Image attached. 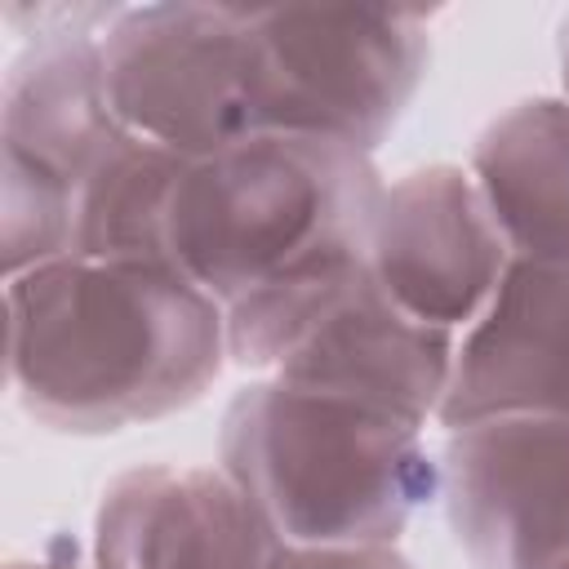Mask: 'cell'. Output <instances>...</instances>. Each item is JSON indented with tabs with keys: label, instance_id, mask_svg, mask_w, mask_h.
Listing matches in <instances>:
<instances>
[{
	"label": "cell",
	"instance_id": "cell-1",
	"mask_svg": "<svg viewBox=\"0 0 569 569\" xmlns=\"http://www.w3.org/2000/svg\"><path fill=\"white\" fill-rule=\"evenodd\" d=\"M9 387L62 436H116L196 405L227 360L222 307L169 262L67 253L4 280Z\"/></svg>",
	"mask_w": 569,
	"mask_h": 569
},
{
	"label": "cell",
	"instance_id": "cell-2",
	"mask_svg": "<svg viewBox=\"0 0 569 569\" xmlns=\"http://www.w3.org/2000/svg\"><path fill=\"white\" fill-rule=\"evenodd\" d=\"M218 467L289 547H396L440 498V458L418 422L280 378L227 400Z\"/></svg>",
	"mask_w": 569,
	"mask_h": 569
},
{
	"label": "cell",
	"instance_id": "cell-3",
	"mask_svg": "<svg viewBox=\"0 0 569 569\" xmlns=\"http://www.w3.org/2000/svg\"><path fill=\"white\" fill-rule=\"evenodd\" d=\"M382 173L369 151L316 133H249L182 160L160 253L222 311L333 253L365 249Z\"/></svg>",
	"mask_w": 569,
	"mask_h": 569
},
{
	"label": "cell",
	"instance_id": "cell-4",
	"mask_svg": "<svg viewBox=\"0 0 569 569\" xmlns=\"http://www.w3.org/2000/svg\"><path fill=\"white\" fill-rule=\"evenodd\" d=\"M222 320L236 369L351 396L418 427L440 418L458 369V333L400 311L365 249L298 267L231 302Z\"/></svg>",
	"mask_w": 569,
	"mask_h": 569
},
{
	"label": "cell",
	"instance_id": "cell-5",
	"mask_svg": "<svg viewBox=\"0 0 569 569\" xmlns=\"http://www.w3.org/2000/svg\"><path fill=\"white\" fill-rule=\"evenodd\" d=\"M240 13L258 133H316L373 156L431 62V18L418 9L253 4Z\"/></svg>",
	"mask_w": 569,
	"mask_h": 569
},
{
	"label": "cell",
	"instance_id": "cell-6",
	"mask_svg": "<svg viewBox=\"0 0 569 569\" xmlns=\"http://www.w3.org/2000/svg\"><path fill=\"white\" fill-rule=\"evenodd\" d=\"M102 76L124 133L182 160L258 133L240 4H120L102 31Z\"/></svg>",
	"mask_w": 569,
	"mask_h": 569
},
{
	"label": "cell",
	"instance_id": "cell-7",
	"mask_svg": "<svg viewBox=\"0 0 569 569\" xmlns=\"http://www.w3.org/2000/svg\"><path fill=\"white\" fill-rule=\"evenodd\" d=\"M440 502L471 569H569V418L498 413L445 431Z\"/></svg>",
	"mask_w": 569,
	"mask_h": 569
},
{
	"label": "cell",
	"instance_id": "cell-8",
	"mask_svg": "<svg viewBox=\"0 0 569 569\" xmlns=\"http://www.w3.org/2000/svg\"><path fill=\"white\" fill-rule=\"evenodd\" d=\"M365 258L400 311L458 338L489 311L516 262L467 164H422L387 182Z\"/></svg>",
	"mask_w": 569,
	"mask_h": 569
},
{
	"label": "cell",
	"instance_id": "cell-9",
	"mask_svg": "<svg viewBox=\"0 0 569 569\" xmlns=\"http://www.w3.org/2000/svg\"><path fill=\"white\" fill-rule=\"evenodd\" d=\"M289 542L222 467L151 462L107 480L93 569H284Z\"/></svg>",
	"mask_w": 569,
	"mask_h": 569
},
{
	"label": "cell",
	"instance_id": "cell-10",
	"mask_svg": "<svg viewBox=\"0 0 569 569\" xmlns=\"http://www.w3.org/2000/svg\"><path fill=\"white\" fill-rule=\"evenodd\" d=\"M498 413L569 418V262H511L489 311L458 338L436 427Z\"/></svg>",
	"mask_w": 569,
	"mask_h": 569
},
{
	"label": "cell",
	"instance_id": "cell-11",
	"mask_svg": "<svg viewBox=\"0 0 569 569\" xmlns=\"http://www.w3.org/2000/svg\"><path fill=\"white\" fill-rule=\"evenodd\" d=\"M124 138L102 76V36L31 40L0 80V164L76 196Z\"/></svg>",
	"mask_w": 569,
	"mask_h": 569
},
{
	"label": "cell",
	"instance_id": "cell-12",
	"mask_svg": "<svg viewBox=\"0 0 569 569\" xmlns=\"http://www.w3.org/2000/svg\"><path fill=\"white\" fill-rule=\"evenodd\" d=\"M516 262H569V102L520 98L493 116L467 156Z\"/></svg>",
	"mask_w": 569,
	"mask_h": 569
},
{
	"label": "cell",
	"instance_id": "cell-13",
	"mask_svg": "<svg viewBox=\"0 0 569 569\" xmlns=\"http://www.w3.org/2000/svg\"><path fill=\"white\" fill-rule=\"evenodd\" d=\"M182 156L124 133L71 196V253L164 262L160 222Z\"/></svg>",
	"mask_w": 569,
	"mask_h": 569
},
{
	"label": "cell",
	"instance_id": "cell-14",
	"mask_svg": "<svg viewBox=\"0 0 569 569\" xmlns=\"http://www.w3.org/2000/svg\"><path fill=\"white\" fill-rule=\"evenodd\" d=\"M71 253V191L0 164V258L4 280Z\"/></svg>",
	"mask_w": 569,
	"mask_h": 569
},
{
	"label": "cell",
	"instance_id": "cell-15",
	"mask_svg": "<svg viewBox=\"0 0 569 569\" xmlns=\"http://www.w3.org/2000/svg\"><path fill=\"white\" fill-rule=\"evenodd\" d=\"M284 569H413L396 547H289Z\"/></svg>",
	"mask_w": 569,
	"mask_h": 569
},
{
	"label": "cell",
	"instance_id": "cell-16",
	"mask_svg": "<svg viewBox=\"0 0 569 569\" xmlns=\"http://www.w3.org/2000/svg\"><path fill=\"white\" fill-rule=\"evenodd\" d=\"M4 569H93V565L80 560L76 551H67L62 542H53L44 556H22V560H9Z\"/></svg>",
	"mask_w": 569,
	"mask_h": 569
},
{
	"label": "cell",
	"instance_id": "cell-17",
	"mask_svg": "<svg viewBox=\"0 0 569 569\" xmlns=\"http://www.w3.org/2000/svg\"><path fill=\"white\" fill-rule=\"evenodd\" d=\"M556 67H560V98L569 102V13L556 27Z\"/></svg>",
	"mask_w": 569,
	"mask_h": 569
}]
</instances>
